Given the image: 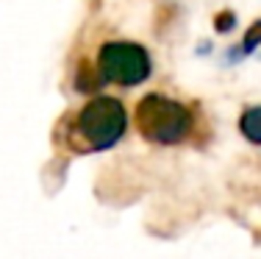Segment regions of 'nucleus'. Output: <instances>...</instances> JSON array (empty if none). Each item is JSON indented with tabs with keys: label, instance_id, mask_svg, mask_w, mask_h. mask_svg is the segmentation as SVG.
I'll list each match as a JSON object with an SVG mask.
<instances>
[{
	"label": "nucleus",
	"instance_id": "f257e3e1",
	"mask_svg": "<svg viewBox=\"0 0 261 259\" xmlns=\"http://www.w3.org/2000/svg\"><path fill=\"white\" fill-rule=\"evenodd\" d=\"M128 134V109L120 98L97 95L75 114L70 126V143L81 153H100L120 145Z\"/></svg>",
	"mask_w": 261,
	"mask_h": 259
},
{
	"label": "nucleus",
	"instance_id": "f03ea898",
	"mask_svg": "<svg viewBox=\"0 0 261 259\" xmlns=\"http://www.w3.org/2000/svg\"><path fill=\"white\" fill-rule=\"evenodd\" d=\"M136 128L153 145H181L195 128V114L181 101L153 92L136 103Z\"/></svg>",
	"mask_w": 261,
	"mask_h": 259
},
{
	"label": "nucleus",
	"instance_id": "7ed1b4c3",
	"mask_svg": "<svg viewBox=\"0 0 261 259\" xmlns=\"http://www.w3.org/2000/svg\"><path fill=\"white\" fill-rule=\"evenodd\" d=\"M150 53L136 42H106L97 53V76L103 84L139 86L150 78Z\"/></svg>",
	"mask_w": 261,
	"mask_h": 259
},
{
	"label": "nucleus",
	"instance_id": "20e7f679",
	"mask_svg": "<svg viewBox=\"0 0 261 259\" xmlns=\"http://www.w3.org/2000/svg\"><path fill=\"white\" fill-rule=\"evenodd\" d=\"M239 131L247 143L261 145V106H250L245 109L239 117Z\"/></svg>",
	"mask_w": 261,
	"mask_h": 259
},
{
	"label": "nucleus",
	"instance_id": "39448f33",
	"mask_svg": "<svg viewBox=\"0 0 261 259\" xmlns=\"http://www.w3.org/2000/svg\"><path fill=\"white\" fill-rule=\"evenodd\" d=\"M258 45H261V20H258V22H253V26L247 28L245 42H242V53H253Z\"/></svg>",
	"mask_w": 261,
	"mask_h": 259
},
{
	"label": "nucleus",
	"instance_id": "423d86ee",
	"mask_svg": "<svg viewBox=\"0 0 261 259\" xmlns=\"http://www.w3.org/2000/svg\"><path fill=\"white\" fill-rule=\"evenodd\" d=\"M233 14H220V17H217V20H214V26H217V31H231L233 28Z\"/></svg>",
	"mask_w": 261,
	"mask_h": 259
}]
</instances>
